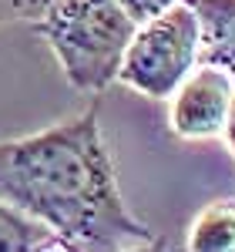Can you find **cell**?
Segmentation results:
<instances>
[{
    "mask_svg": "<svg viewBox=\"0 0 235 252\" xmlns=\"http://www.w3.org/2000/svg\"><path fill=\"white\" fill-rule=\"evenodd\" d=\"M0 198L44 222L67 249L158 246L118 192L98 101L47 131L0 141Z\"/></svg>",
    "mask_w": 235,
    "mask_h": 252,
    "instance_id": "obj_1",
    "label": "cell"
},
{
    "mask_svg": "<svg viewBox=\"0 0 235 252\" xmlns=\"http://www.w3.org/2000/svg\"><path fill=\"white\" fill-rule=\"evenodd\" d=\"M34 31L58 54L71 88L104 91L121 71L138 24L118 0H51Z\"/></svg>",
    "mask_w": 235,
    "mask_h": 252,
    "instance_id": "obj_2",
    "label": "cell"
},
{
    "mask_svg": "<svg viewBox=\"0 0 235 252\" xmlns=\"http://www.w3.org/2000/svg\"><path fill=\"white\" fill-rule=\"evenodd\" d=\"M198 44H202L198 14L185 0H178L158 17L138 24L118 78L145 97L158 101L172 97L175 88L198 64Z\"/></svg>",
    "mask_w": 235,
    "mask_h": 252,
    "instance_id": "obj_3",
    "label": "cell"
},
{
    "mask_svg": "<svg viewBox=\"0 0 235 252\" xmlns=\"http://www.w3.org/2000/svg\"><path fill=\"white\" fill-rule=\"evenodd\" d=\"M232 88L235 78L215 64H202L198 71L192 67V74L172 94V131L188 141L222 135Z\"/></svg>",
    "mask_w": 235,
    "mask_h": 252,
    "instance_id": "obj_4",
    "label": "cell"
},
{
    "mask_svg": "<svg viewBox=\"0 0 235 252\" xmlns=\"http://www.w3.org/2000/svg\"><path fill=\"white\" fill-rule=\"evenodd\" d=\"M198 14V61L215 64L235 78V0H185Z\"/></svg>",
    "mask_w": 235,
    "mask_h": 252,
    "instance_id": "obj_5",
    "label": "cell"
},
{
    "mask_svg": "<svg viewBox=\"0 0 235 252\" xmlns=\"http://www.w3.org/2000/svg\"><path fill=\"white\" fill-rule=\"evenodd\" d=\"M37 249H67L44 222L20 212L7 198H0V252H37Z\"/></svg>",
    "mask_w": 235,
    "mask_h": 252,
    "instance_id": "obj_6",
    "label": "cell"
},
{
    "mask_svg": "<svg viewBox=\"0 0 235 252\" xmlns=\"http://www.w3.org/2000/svg\"><path fill=\"white\" fill-rule=\"evenodd\" d=\"M192 252H235V202H212L205 205L188 232Z\"/></svg>",
    "mask_w": 235,
    "mask_h": 252,
    "instance_id": "obj_7",
    "label": "cell"
},
{
    "mask_svg": "<svg viewBox=\"0 0 235 252\" xmlns=\"http://www.w3.org/2000/svg\"><path fill=\"white\" fill-rule=\"evenodd\" d=\"M47 7H51V0H0V24L37 20Z\"/></svg>",
    "mask_w": 235,
    "mask_h": 252,
    "instance_id": "obj_8",
    "label": "cell"
},
{
    "mask_svg": "<svg viewBox=\"0 0 235 252\" xmlns=\"http://www.w3.org/2000/svg\"><path fill=\"white\" fill-rule=\"evenodd\" d=\"M124 10H128V17L135 20V24H145V20L158 17L161 10H168L172 3H178V0H118Z\"/></svg>",
    "mask_w": 235,
    "mask_h": 252,
    "instance_id": "obj_9",
    "label": "cell"
},
{
    "mask_svg": "<svg viewBox=\"0 0 235 252\" xmlns=\"http://www.w3.org/2000/svg\"><path fill=\"white\" fill-rule=\"evenodd\" d=\"M222 135H225V141H229V148H232V155H235V88H232V101H229V115H225Z\"/></svg>",
    "mask_w": 235,
    "mask_h": 252,
    "instance_id": "obj_10",
    "label": "cell"
}]
</instances>
